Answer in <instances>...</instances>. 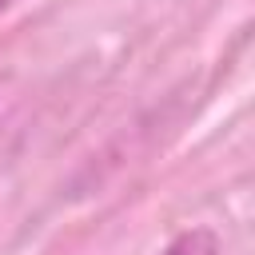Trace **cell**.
<instances>
[{
	"mask_svg": "<svg viewBox=\"0 0 255 255\" xmlns=\"http://www.w3.org/2000/svg\"><path fill=\"white\" fill-rule=\"evenodd\" d=\"M163 255H219V239H215V231H207V227H191V231L175 235V239L163 247Z\"/></svg>",
	"mask_w": 255,
	"mask_h": 255,
	"instance_id": "6da1fadb",
	"label": "cell"
},
{
	"mask_svg": "<svg viewBox=\"0 0 255 255\" xmlns=\"http://www.w3.org/2000/svg\"><path fill=\"white\" fill-rule=\"evenodd\" d=\"M12 4H16V0H0V12H4V8H12Z\"/></svg>",
	"mask_w": 255,
	"mask_h": 255,
	"instance_id": "7a4b0ae2",
	"label": "cell"
}]
</instances>
